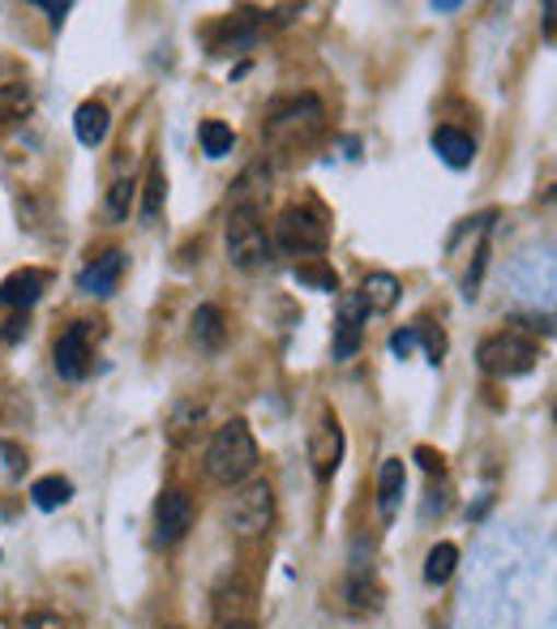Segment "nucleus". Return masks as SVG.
<instances>
[{
  "mask_svg": "<svg viewBox=\"0 0 557 629\" xmlns=\"http://www.w3.org/2000/svg\"><path fill=\"white\" fill-rule=\"evenodd\" d=\"M134 201H138V180H134V176H116L112 189H107V201H103V214H107L112 223H129Z\"/></svg>",
  "mask_w": 557,
  "mask_h": 629,
  "instance_id": "25",
  "label": "nucleus"
},
{
  "mask_svg": "<svg viewBox=\"0 0 557 629\" xmlns=\"http://www.w3.org/2000/svg\"><path fill=\"white\" fill-rule=\"evenodd\" d=\"M536 360H541V347L527 339V335H519V330L489 335V339L476 347V364H480L489 377H502V382L532 373Z\"/></svg>",
  "mask_w": 557,
  "mask_h": 629,
  "instance_id": "5",
  "label": "nucleus"
},
{
  "mask_svg": "<svg viewBox=\"0 0 557 629\" xmlns=\"http://www.w3.org/2000/svg\"><path fill=\"white\" fill-rule=\"evenodd\" d=\"M91 335H95V322H73L51 347V364L65 382H82L91 373Z\"/></svg>",
  "mask_w": 557,
  "mask_h": 629,
  "instance_id": "8",
  "label": "nucleus"
},
{
  "mask_svg": "<svg viewBox=\"0 0 557 629\" xmlns=\"http://www.w3.org/2000/svg\"><path fill=\"white\" fill-rule=\"evenodd\" d=\"M416 458H420L425 471H442V454H433L429 445H416Z\"/></svg>",
  "mask_w": 557,
  "mask_h": 629,
  "instance_id": "35",
  "label": "nucleus"
},
{
  "mask_svg": "<svg viewBox=\"0 0 557 629\" xmlns=\"http://www.w3.org/2000/svg\"><path fill=\"white\" fill-rule=\"evenodd\" d=\"M360 304H364V313H391L395 304H399V295H404V283L391 275V270H373V275H364L360 279Z\"/></svg>",
  "mask_w": 557,
  "mask_h": 629,
  "instance_id": "17",
  "label": "nucleus"
},
{
  "mask_svg": "<svg viewBox=\"0 0 557 629\" xmlns=\"http://www.w3.org/2000/svg\"><path fill=\"white\" fill-rule=\"evenodd\" d=\"M554 0H549V4H545V35H549V39H554Z\"/></svg>",
  "mask_w": 557,
  "mask_h": 629,
  "instance_id": "38",
  "label": "nucleus"
},
{
  "mask_svg": "<svg viewBox=\"0 0 557 629\" xmlns=\"http://www.w3.org/2000/svg\"><path fill=\"white\" fill-rule=\"evenodd\" d=\"M416 326H404V330H395V335H391V351H395V356H399V360H407V356H411V351H416Z\"/></svg>",
  "mask_w": 557,
  "mask_h": 629,
  "instance_id": "32",
  "label": "nucleus"
},
{
  "mask_svg": "<svg viewBox=\"0 0 557 629\" xmlns=\"http://www.w3.org/2000/svg\"><path fill=\"white\" fill-rule=\"evenodd\" d=\"M73 133H78V142L95 150V145H103L107 133H112V112L103 107L100 98H86V103L73 112Z\"/></svg>",
  "mask_w": 557,
  "mask_h": 629,
  "instance_id": "19",
  "label": "nucleus"
},
{
  "mask_svg": "<svg viewBox=\"0 0 557 629\" xmlns=\"http://www.w3.org/2000/svg\"><path fill=\"white\" fill-rule=\"evenodd\" d=\"M232 527L245 539H257L275 527V488L270 480H250L232 497Z\"/></svg>",
  "mask_w": 557,
  "mask_h": 629,
  "instance_id": "6",
  "label": "nucleus"
},
{
  "mask_svg": "<svg viewBox=\"0 0 557 629\" xmlns=\"http://www.w3.org/2000/svg\"><path fill=\"white\" fill-rule=\"evenodd\" d=\"M257 591L250 579L228 574L214 586V626H232V621H254Z\"/></svg>",
  "mask_w": 557,
  "mask_h": 629,
  "instance_id": "11",
  "label": "nucleus"
},
{
  "mask_svg": "<svg viewBox=\"0 0 557 629\" xmlns=\"http://www.w3.org/2000/svg\"><path fill=\"white\" fill-rule=\"evenodd\" d=\"M214 629H257L254 621H232V626H214Z\"/></svg>",
  "mask_w": 557,
  "mask_h": 629,
  "instance_id": "39",
  "label": "nucleus"
},
{
  "mask_svg": "<svg viewBox=\"0 0 557 629\" xmlns=\"http://www.w3.org/2000/svg\"><path fill=\"white\" fill-rule=\"evenodd\" d=\"M202 420H206V403H198V398H181V403L172 407V416H167V441H172V445H185Z\"/></svg>",
  "mask_w": 557,
  "mask_h": 629,
  "instance_id": "22",
  "label": "nucleus"
},
{
  "mask_svg": "<svg viewBox=\"0 0 557 629\" xmlns=\"http://www.w3.org/2000/svg\"><path fill=\"white\" fill-rule=\"evenodd\" d=\"M463 4L459 0H433V13H459Z\"/></svg>",
  "mask_w": 557,
  "mask_h": 629,
  "instance_id": "37",
  "label": "nucleus"
},
{
  "mask_svg": "<svg viewBox=\"0 0 557 629\" xmlns=\"http://www.w3.org/2000/svg\"><path fill=\"white\" fill-rule=\"evenodd\" d=\"M364 304H360V295L348 291L344 300H339V326H335V360H352L356 351H360V342H364Z\"/></svg>",
  "mask_w": 557,
  "mask_h": 629,
  "instance_id": "14",
  "label": "nucleus"
},
{
  "mask_svg": "<svg viewBox=\"0 0 557 629\" xmlns=\"http://www.w3.org/2000/svg\"><path fill=\"white\" fill-rule=\"evenodd\" d=\"M22 471H26V454H22L18 445L0 441V476H4V480H18Z\"/></svg>",
  "mask_w": 557,
  "mask_h": 629,
  "instance_id": "31",
  "label": "nucleus"
},
{
  "mask_svg": "<svg viewBox=\"0 0 557 629\" xmlns=\"http://www.w3.org/2000/svg\"><path fill=\"white\" fill-rule=\"evenodd\" d=\"M35 9H44V13H51V22H60V18L69 13V4H56V0H35Z\"/></svg>",
  "mask_w": 557,
  "mask_h": 629,
  "instance_id": "36",
  "label": "nucleus"
},
{
  "mask_svg": "<svg viewBox=\"0 0 557 629\" xmlns=\"http://www.w3.org/2000/svg\"><path fill=\"white\" fill-rule=\"evenodd\" d=\"M266 197H270V167H266V163H254V167H245L241 180L232 185L228 210H254V214H262Z\"/></svg>",
  "mask_w": 557,
  "mask_h": 629,
  "instance_id": "16",
  "label": "nucleus"
},
{
  "mask_svg": "<svg viewBox=\"0 0 557 629\" xmlns=\"http://www.w3.org/2000/svg\"><path fill=\"white\" fill-rule=\"evenodd\" d=\"M189 339L198 351H219L223 342H228V326H223V313L214 308V304H202L198 313H194V322H189Z\"/></svg>",
  "mask_w": 557,
  "mask_h": 629,
  "instance_id": "20",
  "label": "nucleus"
},
{
  "mask_svg": "<svg viewBox=\"0 0 557 629\" xmlns=\"http://www.w3.org/2000/svg\"><path fill=\"white\" fill-rule=\"evenodd\" d=\"M69 497H73V485H69L65 476H39V480L31 485V501H35L39 510H60V505H69Z\"/></svg>",
  "mask_w": 557,
  "mask_h": 629,
  "instance_id": "26",
  "label": "nucleus"
},
{
  "mask_svg": "<svg viewBox=\"0 0 557 629\" xmlns=\"http://www.w3.org/2000/svg\"><path fill=\"white\" fill-rule=\"evenodd\" d=\"M339 458H344V429H339V416H335L330 407H322V411H317V424H313V433H309V463H313V471L326 480V476H335Z\"/></svg>",
  "mask_w": 557,
  "mask_h": 629,
  "instance_id": "9",
  "label": "nucleus"
},
{
  "mask_svg": "<svg viewBox=\"0 0 557 629\" xmlns=\"http://www.w3.org/2000/svg\"><path fill=\"white\" fill-rule=\"evenodd\" d=\"M404 488H407V463L404 458H386V463H382V476H378V505H382L386 519L399 510Z\"/></svg>",
  "mask_w": 557,
  "mask_h": 629,
  "instance_id": "21",
  "label": "nucleus"
},
{
  "mask_svg": "<svg viewBox=\"0 0 557 629\" xmlns=\"http://www.w3.org/2000/svg\"><path fill=\"white\" fill-rule=\"evenodd\" d=\"M433 150L451 163V167H467L472 159H476V142L467 138V133H459L451 125H442V129H433Z\"/></svg>",
  "mask_w": 557,
  "mask_h": 629,
  "instance_id": "23",
  "label": "nucleus"
},
{
  "mask_svg": "<svg viewBox=\"0 0 557 629\" xmlns=\"http://www.w3.org/2000/svg\"><path fill=\"white\" fill-rule=\"evenodd\" d=\"M163 201H167V172H163V163L154 159L151 167H147V185H142V223H147V228L159 223Z\"/></svg>",
  "mask_w": 557,
  "mask_h": 629,
  "instance_id": "24",
  "label": "nucleus"
},
{
  "mask_svg": "<svg viewBox=\"0 0 557 629\" xmlns=\"http://www.w3.org/2000/svg\"><path fill=\"white\" fill-rule=\"evenodd\" d=\"M344 599H348V608H352V613H378V608H382V586H378V579H373V566L352 561V570H348V586H344Z\"/></svg>",
  "mask_w": 557,
  "mask_h": 629,
  "instance_id": "18",
  "label": "nucleus"
},
{
  "mask_svg": "<svg viewBox=\"0 0 557 629\" xmlns=\"http://www.w3.org/2000/svg\"><path fill=\"white\" fill-rule=\"evenodd\" d=\"M26 629H65V621L51 617V613H31V617H26Z\"/></svg>",
  "mask_w": 557,
  "mask_h": 629,
  "instance_id": "34",
  "label": "nucleus"
},
{
  "mask_svg": "<svg viewBox=\"0 0 557 629\" xmlns=\"http://www.w3.org/2000/svg\"><path fill=\"white\" fill-rule=\"evenodd\" d=\"M35 112V91L13 60H0V125H18Z\"/></svg>",
  "mask_w": 557,
  "mask_h": 629,
  "instance_id": "12",
  "label": "nucleus"
},
{
  "mask_svg": "<svg viewBox=\"0 0 557 629\" xmlns=\"http://www.w3.org/2000/svg\"><path fill=\"white\" fill-rule=\"evenodd\" d=\"M189 532H194V497H189L185 488H167V492L154 501V544H159V548H172V544H181Z\"/></svg>",
  "mask_w": 557,
  "mask_h": 629,
  "instance_id": "7",
  "label": "nucleus"
},
{
  "mask_svg": "<svg viewBox=\"0 0 557 629\" xmlns=\"http://www.w3.org/2000/svg\"><path fill=\"white\" fill-rule=\"evenodd\" d=\"M44 291H48V270L26 266V270H13V275L0 279V304L13 308V313H26Z\"/></svg>",
  "mask_w": 557,
  "mask_h": 629,
  "instance_id": "13",
  "label": "nucleus"
},
{
  "mask_svg": "<svg viewBox=\"0 0 557 629\" xmlns=\"http://www.w3.org/2000/svg\"><path fill=\"white\" fill-rule=\"evenodd\" d=\"M459 566V548L455 544H433L429 548V557H425V582L429 586H442V582H451Z\"/></svg>",
  "mask_w": 557,
  "mask_h": 629,
  "instance_id": "27",
  "label": "nucleus"
},
{
  "mask_svg": "<svg viewBox=\"0 0 557 629\" xmlns=\"http://www.w3.org/2000/svg\"><path fill=\"white\" fill-rule=\"evenodd\" d=\"M292 279L301 283V288H313V291H339V275L326 266V261H304L292 270Z\"/></svg>",
  "mask_w": 557,
  "mask_h": 629,
  "instance_id": "29",
  "label": "nucleus"
},
{
  "mask_svg": "<svg viewBox=\"0 0 557 629\" xmlns=\"http://www.w3.org/2000/svg\"><path fill=\"white\" fill-rule=\"evenodd\" d=\"M257 35H262V13H257V9H236V13H228V18L210 31V51H214V56L245 51L257 44Z\"/></svg>",
  "mask_w": 557,
  "mask_h": 629,
  "instance_id": "10",
  "label": "nucleus"
},
{
  "mask_svg": "<svg viewBox=\"0 0 557 629\" xmlns=\"http://www.w3.org/2000/svg\"><path fill=\"white\" fill-rule=\"evenodd\" d=\"M223 244H228V261L245 275H257L275 261V244L262 228V214H254V210H228Z\"/></svg>",
  "mask_w": 557,
  "mask_h": 629,
  "instance_id": "4",
  "label": "nucleus"
},
{
  "mask_svg": "<svg viewBox=\"0 0 557 629\" xmlns=\"http://www.w3.org/2000/svg\"><path fill=\"white\" fill-rule=\"evenodd\" d=\"M270 244L283 248L288 257H317V253H326V244H330V223H326V214L313 210V206H283L279 219H275Z\"/></svg>",
  "mask_w": 557,
  "mask_h": 629,
  "instance_id": "3",
  "label": "nucleus"
},
{
  "mask_svg": "<svg viewBox=\"0 0 557 629\" xmlns=\"http://www.w3.org/2000/svg\"><path fill=\"white\" fill-rule=\"evenodd\" d=\"M26 326H31V317H26V313H13V317L4 322V330H0V339H4V342H18L22 335H26Z\"/></svg>",
  "mask_w": 557,
  "mask_h": 629,
  "instance_id": "33",
  "label": "nucleus"
},
{
  "mask_svg": "<svg viewBox=\"0 0 557 629\" xmlns=\"http://www.w3.org/2000/svg\"><path fill=\"white\" fill-rule=\"evenodd\" d=\"M120 275H125V253H120V248H107L103 257H95V261L78 275V291H82V295H100V300H107L112 291L120 288Z\"/></svg>",
  "mask_w": 557,
  "mask_h": 629,
  "instance_id": "15",
  "label": "nucleus"
},
{
  "mask_svg": "<svg viewBox=\"0 0 557 629\" xmlns=\"http://www.w3.org/2000/svg\"><path fill=\"white\" fill-rule=\"evenodd\" d=\"M198 142H202L206 159H223V154H232V145H236V133H232L223 120H202V129H198Z\"/></svg>",
  "mask_w": 557,
  "mask_h": 629,
  "instance_id": "28",
  "label": "nucleus"
},
{
  "mask_svg": "<svg viewBox=\"0 0 557 629\" xmlns=\"http://www.w3.org/2000/svg\"><path fill=\"white\" fill-rule=\"evenodd\" d=\"M257 471V441L245 420H228L206 445V476L214 485H245Z\"/></svg>",
  "mask_w": 557,
  "mask_h": 629,
  "instance_id": "2",
  "label": "nucleus"
},
{
  "mask_svg": "<svg viewBox=\"0 0 557 629\" xmlns=\"http://www.w3.org/2000/svg\"><path fill=\"white\" fill-rule=\"evenodd\" d=\"M411 326H416V339L425 342L429 364H442V356H446V335H442L433 322H411Z\"/></svg>",
  "mask_w": 557,
  "mask_h": 629,
  "instance_id": "30",
  "label": "nucleus"
},
{
  "mask_svg": "<svg viewBox=\"0 0 557 629\" xmlns=\"http://www.w3.org/2000/svg\"><path fill=\"white\" fill-rule=\"evenodd\" d=\"M322 125H326L322 98H313V95L288 98V103L270 107V116H266V125H262V142L270 145L275 154H301V150H309V145L317 142Z\"/></svg>",
  "mask_w": 557,
  "mask_h": 629,
  "instance_id": "1",
  "label": "nucleus"
}]
</instances>
